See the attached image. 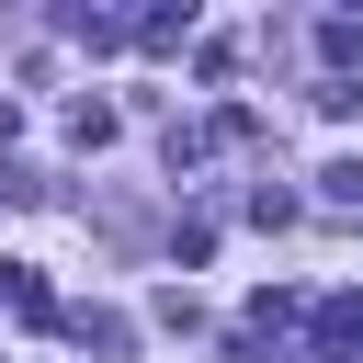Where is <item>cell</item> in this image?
I'll return each instance as SVG.
<instances>
[{
  "label": "cell",
  "mask_w": 363,
  "mask_h": 363,
  "mask_svg": "<svg viewBox=\"0 0 363 363\" xmlns=\"http://www.w3.org/2000/svg\"><path fill=\"white\" fill-rule=\"evenodd\" d=\"M0 306H11V318H34V329H45V318H57V295H45V284H34V272H23V261H0Z\"/></svg>",
  "instance_id": "6da1fadb"
},
{
  "label": "cell",
  "mask_w": 363,
  "mask_h": 363,
  "mask_svg": "<svg viewBox=\"0 0 363 363\" xmlns=\"http://www.w3.org/2000/svg\"><path fill=\"white\" fill-rule=\"evenodd\" d=\"M318 204H329V216H363V159H329V170H318Z\"/></svg>",
  "instance_id": "7a4b0ae2"
},
{
  "label": "cell",
  "mask_w": 363,
  "mask_h": 363,
  "mask_svg": "<svg viewBox=\"0 0 363 363\" xmlns=\"http://www.w3.org/2000/svg\"><path fill=\"white\" fill-rule=\"evenodd\" d=\"M68 329H79L91 352H125V318H113V306H68Z\"/></svg>",
  "instance_id": "3957f363"
},
{
  "label": "cell",
  "mask_w": 363,
  "mask_h": 363,
  "mask_svg": "<svg viewBox=\"0 0 363 363\" xmlns=\"http://www.w3.org/2000/svg\"><path fill=\"white\" fill-rule=\"evenodd\" d=\"M318 57H329V68H352V57H363V23H352V11H329V34H318Z\"/></svg>",
  "instance_id": "277c9868"
}]
</instances>
